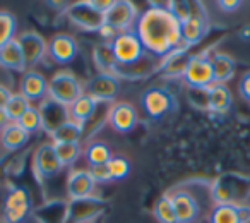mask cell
<instances>
[{
	"label": "cell",
	"instance_id": "1",
	"mask_svg": "<svg viewBox=\"0 0 250 223\" xmlns=\"http://www.w3.org/2000/svg\"><path fill=\"white\" fill-rule=\"evenodd\" d=\"M134 31L146 53L160 60L182 46L180 22L170 14L167 4H151L149 9L141 12Z\"/></svg>",
	"mask_w": 250,
	"mask_h": 223
},
{
	"label": "cell",
	"instance_id": "2",
	"mask_svg": "<svg viewBox=\"0 0 250 223\" xmlns=\"http://www.w3.org/2000/svg\"><path fill=\"white\" fill-rule=\"evenodd\" d=\"M214 204H247L250 198V178L242 174H223L209 185Z\"/></svg>",
	"mask_w": 250,
	"mask_h": 223
},
{
	"label": "cell",
	"instance_id": "3",
	"mask_svg": "<svg viewBox=\"0 0 250 223\" xmlns=\"http://www.w3.org/2000/svg\"><path fill=\"white\" fill-rule=\"evenodd\" d=\"M33 199L24 187L11 185L4 192L2 223H28L33 218Z\"/></svg>",
	"mask_w": 250,
	"mask_h": 223
},
{
	"label": "cell",
	"instance_id": "4",
	"mask_svg": "<svg viewBox=\"0 0 250 223\" xmlns=\"http://www.w3.org/2000/svg\"><path fill=\"white\" fill-rule=\"evenodd\" d=\"M141 107L149 119L160 120L177 110V96L165 86H151L141 94Z\"/></svg>",
	"mask_w": 250,
	"mask_h": 223
},
{
	"label": "cell",
	"instance_id": "5",
	"mask_svg": "<svg viewBox=\"0 0 250 223\" xmlns=\"http://www.w3.org/2000/svg\"><path fill=\"white\" fill-rule=\"evenodd\" d=\"M84 93V84L70 70H59L48 79V98L70 107Z\"/></svg>",
	"mask_w": 250,
	"mask_h": 223
},
{
	"label": "cell",
	"instance_id": "6",
	"mask_svg": "<svg viewBox=\"0 0 250 223\" xmlns=\"http://www.w3.org/2000/svg\"><path fill=\"white\" fill-rule=\"evenodd\" d=\"M111 50H113L118 67L132 66V64H136L137 60H141L146 55V50H144L143 43H141L139 36L136 35L134 29L118 33L113 42H111Z\"/></svg>",
	"mask_w": 250,
	"mask_h": 223
},
{
	"label": "cell",
	"instance_id": "7",
	"mask_svg": "<svg viewBox=\"0 0 250 223\" xmlns=\"http://www.w3.org/2000/svg\"><path fill=\"white\" fill-rule=\"evenodd\" d=\"M65 16L69 22L87 33H100V29L104 26V16L91 5L89 0H79L67 5Z\"/></svg>",
	"mask_w": 250,
	"mask_h": 223
},
{
	"label": "cell",
	"instance_id": "8",
	"mask_svg": "<svg viewBox=\"0 0 250 223\" xmlns=\"http://www.w3.org/2000/svg\"><path fill=\"white\" fill-rule=\"evenodd\" d=\"M63 167L60 163L59 156H57L55 150H53L52 143H43L36 148L35 155H33V174L40 180V184L52 180V178L59 177L62 174Z\"/></svg>",
	"mask_w": 250,
	"mask_h": 223
},
{
	"label": "cell",
	"instance_id": "9",
	"mask_svg": "<svg viewBox=\"0 0 250 223\" xmlns=\"http://www.w3.org/2000/svg\"><path fill=\"white\" fill-rule=\"evenodd\" d=\"M106 211V204L98 196L84 199H69L65 223H89L100 218Z\"/></svg>",
	"mask_w": 250,
	"mask_h": 223
},
{
	"label": "cell",
	"instance_id": "10",
	"mask_svg": "<svg viewBox=\"0 0 250 223\" xmlns=\"http://www.w3.org/2000/svg\"><path fill=\"white\" fill-rule=\"evenodd\" d=\"M182 79H184V83L188 88L212 86L214 84V76H212V66H211V55H209V52L194 53Z\"/></svg>",
	"mask_w": 250,
	"mask_h": 223
},
{
	"label": "cell",
	"instance_id": "11",
	"mask_svg": "<svg viewBox=\"0 0 250 223\" xmlns=\"http://www.w3.org/2000/svg\"><path fill=\"white\" fill-rule=\"evenodd\" d=\"M139 14L141 12L136 4L129 0H113V5L104 14V24L113 28L117 33L130 31L136 26Z\"/></svg>",
	"mask_w": 250,
	"mask_h": 223
},
{
	"label": "cell",
	"instance_id": "12",
	"mask_svg": "<svg viewBox=\"0 0 250 223\" xmlns=\"http://www.w3.org/2000/svg\"><path fill=\"white\" fill-rule=\"evenodd\" d=\"M177 213L178 223H199L202 218V208L199 198L188 189H177L168 192Z\"/></svg>",
	"mask_w": 250,
	"mask_h": 223
},
{
	"label": "cell",
	"instance_id": "13",
	"mask_svg": "<svg viewBox=\"0 0 250 223\" xmlns=\"http://www.w3.org/2000/svg\"><path fill=\"white\" fill-rule=\"evenodd\" d=\"M84 93L89 94L96 101L115 103L120 93V79L115 74H100L89 77L84 83Z\"/></svg>",
	"mask_w": 250,
	"mask_h": 223
},
{
	"label": "cell",
	"instance_id": "14",
	"mask_svg": "<svg viewBox=\"0 0 250 223\" xmlns=\"http://www.w3.org/2000/svg\"><path fill=\"white\" fill-rule=\"evenodd\" d=\"M16 42L21 46V52L24 55L26 67L33 69L35 66L43 62L46 59V42L40 33L36 31H22L16 36Z\"/></svg>",
	"mask_w": 250,
	"mask_h": 223
},
{
	"label": "cell",
	"instance_id": "15",
	"mask_svg": "<svg viewBox=\"0 0 250 223\" xmlns=\"http://www.w3.org/2000/svg\"><path fill=\"white\" fill-rule=\"evenodd\" d=\"M139 117L137 110L129 101H115L110 108V115H108V126L118 134H129L136 129Z\"/></svg>",
	"mask_w": 250,
	"mask_h": 223
},
{
	"label": "cell",
	"instance_id": "16",
	"mask_svg": "<svg viewBox=\"0 0 250 223\" xmlns=\"http://www.w3.org/2000/svg\"><path fill=\"white\" fill-rule=\"evenodd\" d=\"M79 53L76 38L67 33H57L46 43V57L53 64H70Z\"/></svg>",
	"mask_w": 250,
	"mask_h": 223
},
{
	"label": "cell",
	"instance_id": "17",
	"mask_svg": "<svg viewBox=\"0 0 250 223\" xmlns=\"http://www.w3.org/2000/svg\"><path fill=\"white\" fill-rule=\"evenodd\" d=\"M180 31H182V46L192 48V46L199 45L208 36L209 31L208 11L202 7L194 16H190L187 21H184L180 24Z\"/></svg>",
	"mask_w": 250,
	"mask_h": 223
},
{
	"label": "cell",
	"instance_id": "18",
	"mask_svg": "<svg viewBox=\"0 0 250 223\" xmlns=\"http://www.w3.org/2000/svg\"><path fill=\"white\" fill-rule=\"evenodd\" d=\"M96 182L93 180L89 170L84 168H70L65 178L67 199H84L94 196Z\"/></svg>",
	"mask_w": 250,
	"mask_h": 223
},
{
	"label": "cell",
	"instance_id": "19",
	"mask_svg": "<svg viewBox=\"0 0 250 223\" xmlns=\"http://www.w3.org/2000/svg\"><path fill=\"white\" fill-rule=\"evenodd\" d=\"M29 103H42L48 98V79L42 72L35 69H29L22 74L19 81V91Z\"/></svg>",
	"mask_w": 250,
	"mask_h": 223
},
{
	"label": "cell",
	"instance_id": "20",
	"mask_svg": "<svg viewBox=\"0 0 250 223\" xmlns=\"http://www.w3.org/2000/svg\"><path fill=\"white\" fill-rule=\"evenodd\" d=\"M38 110H40V115H42L43 131L48 136H52L59 127H62L63 124H67L70 120L69 107L57 103V101L50 100V98H46L42 103H38Z\"/></svg>",
	"mask_w": 250,
	"mask_h": 223
},
{
	"label": "cell",
	"instance_id": "21",
	"mask_svg": "<svg viewBox=\"0 0 250 223\" xmlns=\"http://www.w3.org/2000/svg\"><path fill=\"white\" fill-rule=\"evenodd\" d=\"M192 55L194 53L190 52V48L180 46V48L173 50L165 59L160 60V70L158 72L165 79H180V77H184L185 70H187V66L190 62Z\"/></svg>",
	"mask_w": 250,
	"mask_h": 223
},
{
	"label": "cell",
	"instance_id": "22",
	"mask_svg": "<svg viewBox=\"0 0 250 223\" xmlns=\"http://www.w3.org/2000/svg\"><path fill=\"white\" fill-rule=\"evenodd\" d=\"M158 70H160V59H156V57L146 53L143 59L137 60V62L132 64V66L117 67V70H115V76H117L118 79L137 81V79H147L149 76L156 74Z\"/></svg>",
	"mask_w": 250,
	"mask_h": 223
},
{
	"label": "cell",
	"instance_id": "23",
	"mask_svg": "<svg viewBox=\"0 0 250 223\" xmlns=\"http://www.w3.org/2000/svg\"><path fill=\"white\" fill-rule=\"evenodd\" d=\"M67 206H69V199H48L40 208H35L33 220H36V223H65Z\"/></svg>",
	"mask_w": 250,
	"mask_h": 223
},
{
	"label": "cell",
	"instance_id": "24",
	"mask_svg": "<svg viewBox=\"0 0 250 223\" xmlns=\"http://www.w3.org/2000/svg\"><path fill=\"white\" fill-rule=\"evenodd\" d=\"M29 137L31 136L18 122H9L0 131V148L7 153H14L28 144Z\"/></svg>",
	"mask_w": 250,
	"mask_h": 223
},
{
	"label": "cell",
	"instance_id": "25",
	"mask_svg": "<svg viewBox=\"0 0 250 223\" xmlns=\"http://www.w3.org/2000/svg\"><path fill=\"white\" fill-rule=\"evenodd\" d=\"M211 66H212V76L214 83L226 84L229 79L235 77L236 72V62L231 55L225 52H214L211 55Z\"/></svg>",
	"mask_w": 250,
	"mask_h": 223
},
{
	"label": "cell",
	"instance_id": "26",
	"mask_svg": "<svg viewBox=\"0 0 250 223\" xmlns=\"http://www.w3.org/2000/svg\"><path fill=\"white\" fill-rule=\"evenodd\" d=\"M0 67L2 69L12 70V72H22L28 70L24 62V55L21 52V46L16 40L9 42L5 46L0 48Z\"/></svg>",
	"mask_w": 250,
	"mask_h": 223
},
{
	"label": "cell",
	"instance_id": "27",
	"mask_svg": "<svg viewBox=\"0 0 250 223\" xmlns=\"http://www.w3.org/2000/svg\"><path fill=\"white\" fill-rule=\"evenodd\" d=\"M111 105L113 103H103V101H98V107H96V110H94V113L83 126V141L84 143L93 141L94 134H96L98 131H101V127H103L104 124H108V115H110Z\"/></svg>",
	"mask_w": 250,
	"mask_h": 223
},
{
	"label": "cell",
	"instance_id": "28",
	"mask_svg": "<svg viewBox=\"0 0 250 223\" xmlns=\"http://www.w3.org/2000/svg\"><path fill=\"white\" fill-rule=\"evenodd\" d=\"M93 62L100 74H115L118 64H117V60H115L111 43L101 42V43H98V45H94Z\"/></svg>",
	"mask_w": 250,
	"mask_h": 223
},
{
	"label": "cell",
	"instance_id": "29",
	"mask_svg": "<svg viewBox=\"0 0 250 223\" xmlns=\"http://www.w3.org/2000/svg\"><path fill=\"white\" fill-rule=\"evenodd\" d=\"M84 150H83V155L87 161V167H103L106 165L108 161L111 160V151L108 148L106 143L103 141H98V139H93L89 143L84 144Z\"/></svg>",
	"mask_w": 250,
	"mask_h": 223
},
{
	"label": "cell",
	"instance_id": "30",
	"mask_svg": "<svg viewBox=\"0 0 250 223\" xmlns=\"http://www.w3.org/2000/svg\"><path fill=\"white\" fill-rule=\"evenodd\" d=\"M233 96L226 84L214 83L209 86V110L214 113H226L231 108Z\"/></svg>",
	"mask_w": 250,
	"mask_h": 223
},
{
	"label": "cell",
	"instance_id": "31",
	"mask_svg": "<svg viewBox=\"0 0 250 223\" xmlns=\"http://www.w3.org/2000/svg\"><path fill=\"white\" fill-rule=\"evenodd\" d=\"M96 107H98V101L94 100V98H91L89 94L83 93L69 107L70 120H74V122H77V124H81V126H84V124H86L87 120H89V117L94 113Z\"/></svg>",
	"mask_w": 250,
	"mask_h": 223
},
{
	"label": "cell",
	"instance_id": "32",
	"mask_svg": "<svg viewBox=\"0 0 250 223\" xmlns=\"http://www.w3.org/2000/svg\"><path fill=\"white\" fill-rule=\"evenodd\" d=\"M57 156L63 168H72L76 161L83 155V144L81 143H52Z\"/></svg>",
	"mask_w": 250,
	"mask_h": 223
},
{
	"label": "cell",
	"instance_id": "33",
	"mask_svg": "<svg viewBox=\"0 0 250 223\" xmlns=\"http://www.w3.org/2000/svg\"><path fill=\"white\" fill-rule=\"evenodd\" d=\"M208 223H242L238 204H214L208 215Z\"/></svg>",
	"mask_w": 250,
	"mask_h": 223
},
{
	"label": "cell",
	"instance_id": "34",
	"mask_svg": "<svg viewBox=\"0 0 250 223\" xmlns=\"http://www.w3.org/2000/svg\"><path fill=\"white\" fill-rule=\"evenodd\" d=\"M52 143H81L83 144V126L69 120L52 134Z\"/></svg>",
	"mask_w": 250,
	"mask_h": 223
},
{
	"label": "cell",
	"instance_id": "35",
	"mask_svg": "<svg viewBox=\"0 0 250 223\" xmlns=\"http://www.w3.org/2000/svg\"><path fill=\"white\" fill-rule=\"evenodd\" d=\"M204 7V4L201 2H187V0H173V2H167V9L170 11V14L177 19L178 22L187 21L190 16H194L197 11Z\"/></svg>",
	"mask_w": 250,
	"mask_h": 223
},
{
	"label": "cell",
	"instance_id": "36",
	"mask_svg": "<svg viewBox=\"0 0 250 223\" xmlns=\"http://www.w3.org/2000/svg\"><path fill=\"white\" fill-rule=\"evenodd\" d=\"M153 213H154V218L158 220V223H178L177 213H175L173 202H171V198L168 192L154 202Z\"/></svg>",
	"mask_w": 250,
	"mask_h": 223
},
{
	"label": "cell",
	"instance_id": "37",
	"mask_svg": "<svg viewBox=\"0 0 250 223\" xmlns=\"http://www.w3.org/2000/svg\"><path fill=\"white\" fill-rule=\"evenodd\" d=\"M18 31V19L12 12L0 11V48L5 46L9 42L16 40Z\"/></svg>",
	"mask_w": 250,
	"mask_h": 223
},
{
	"label": "cell",
	"instance_id": "38",
	"mask_svg": "<svg viewBox=\"0 0 250 223\" xmlns=\"http://www.w3.org/2000/svg\"><path fill=\"white\" fill-rule=\"evenodd\" d=\"M29 107H31V103H29L21 93H12L9 101L5 103L4 112H5V115H7L9 122H18V120L21 119V115Z\"/></svg>",
	"mask_w": 250,
	"mask_h": 223
},
{
	"label": "cell",
	"instance_id": "39",
	"mask_svg": "<svg viewBox=\"0 0 250 223\" xmlns=\"http://www.w3.org/2000/svg\"><path fill=\"white\" fill-rule=\"evenodd\" d=\"M18 124L26 131V133L31 136V134H36L40 131H43V126H42V115H40V110L38 107L31 105L28 110L24 112L21 115V119L18 120Z\"/></svg>",
	"mask_w": 250,
	"mask_h": 223
},
{
	"label": "cell",
	"instance_id": "40",
	"mask_svg": "<svg viewBox=\"0 0 250 223\" xmlns=\"http://www.w3.org/2000/svg\"><path fill=\"white\" fill-rule=\"evenodd\" d=\"M106 168L111 177V182L124 180L130 174V161L125 156H111V160L106 163Z\"/></svg>",
	"mask_w": 250,
	"mask_h": 223
},
{
	"label": "cell",
	"instance_id": "41",
	"mask_svg": "<svg viewBox=\"0 0 250 223\" xmlns=\"http://www.w3.org/2000/svg\"><path fill=\"white\" fill-rule=\"evenodd\" d=\"M187 98L192 107L209 110V88H188Z\"/></svg>",
	"mask_w": 250,
	"mask_h": 223
},
{
	"label": "cell",
	"instance_id": "42",
	"mask_svg": "<svg viewBox=\"0 0 250 223\" xmlns=\"http://www.w3.org/2000/svg\"><path fill=\"white\" fill-rule=\"evenodd\" d=\"M87 170H89L93 180L96 182V185L98 184H110L111 182V177H110V174H108L106 165H103V167H87Z\"/></svg>",
	"mask_w": 250,
	"mask_h": 223
},
{
	"label": "cell",
	"instance_id": "43",
	"mask_svg": "<svg viewBox=\"0 0 250 223\" xmlns=\"http://www.w3.org/2000/svg\"><path fill=\"white\" fill-rule=\"evenodd\" d=\"M238 93H240V96H242L243 100L249 101V103H250V70H249V72H245L242 77H240Z\"/></svg>",
	"mask_w": 250,
	"mask_h": 223
},
{
	"label": "cell",
	"instance_id": "44",
	"mask_svg": "<svg viewBox=\"0 0 250 223\" xmlns=\"http://www.w3.org/2000/svg\"><path fill=\"white\" fill-rule=\"evenodd\" d=\"M218 7L223 12H235L242 7V2L240 0H221V2H218Z\"/></svg>",
	"mask_w": 250,
	"mask_h": 223
},
{
	"label": "cell",
	"instance_id": "45",
	"mask_svg": "<svg viewBox=\"0 0 250 223\" xmlns=\"http://www.w3.org/2000/svg\"><path fill=\"white\" fill-rule=\"evenodd\" d=\"M91 5H93L94 9H96L98 12H101V14H106L108 9L113 5V0H89Z\"/></svg>",
	"mask_w": 250,
	"mask_h": 223
},
{
	"label": "cell",
	"instance_id": "46",
	"mask_svg": "<svg viewBox=\"0 0 250 223\" xmlns=\"http://www.w3.org/2000/svg\"><path fill=\"white\" fill-rule=\"evenodd\" d=\"M98 35L101 36V38H103V42H106V43H111L115 40V36L118 35L117 31H115L113 28H110V26H106L104 24L103 28L100 29V33H98Z\"/></svg>",
	"mask_w": 250,
	"mask_h": 223
},
{
	"label": "cell",
	"instance_id": "47",
	"mask_svg": "<svg viewBox=\"0 0 250 223\" xmlns=\"http://www.w3.org/2000/svg\"><path fill=\"white\" fill-rule=\"evenodd\" d=\"M12 91L9 89L7 86H4V84H0V108H4L5 103L9 101V98H11Z\"/></svg>",
	"mask_w": 250,
	"mask_h": 223
},
{
	"label": "cell",
	"instance_id": "48",
	"mask_svg": "<svg viewBox=\"0 0 250 223\" xmlns=\"http://www.w3.org/2000/svg\"><path fill=\"white\" fill-rule=\"evenodd\" d=\"M7 124H9V119H7V115H5L4 108H0V131L4 129Z\"/></svg>",
	"mask_w": 250,
	"mask_h": 223
},
{
	"label": "cell",
	"instance_id": "49",
	"mask_svg": "<svg viewBox=\"0 0 250 223\" xmlns=\"http://www.w3.org/2000/svg\"><path fill=\"white\" fill-rule=\"evenodd\" d=\"M104 222H106V218H104V215H103V216H100V218L93 220V222H89V223H104Z\"/></svg>",
	"mask_w": 250,
	"mask_h": 223
},
{
	"label": "cell",
	"instance_id": "50",
	"mask_svg": "<svg viewBox=\"0 0 250 223\" xmlns=\"http://www.w3.org/2000/svg\"><path fill=\"white\" fill-rule=\"evenodd\" d=\"M0 153H2V148H0Z\"/></svg>",
	"mask_w": 250,
	"mask_h": 223
}]
</instances>
